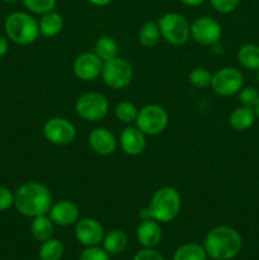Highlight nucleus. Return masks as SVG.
I'll return each instance as SVG.
<instances>
[{
    "label": "nucleus",
    "instance_id": "a211bd4d",
    "mask_svg": "<svg viewBox=\"0 0 259 260\" xmlns=\"http://www.w3.org/2000/svg\"><path fill=\"white\" fill-rule=\"evenodd\" d=\"M38 25H40L41 36L47 38L55 37L62 29L63 18L60 13L52 10V12L42 14V18L38 22Z\"/></svg>",
    "mask_w": 259,
    "mask_h": 260
},
{
    "label": "nucleus",
    "instance_id": "cd10ccee",
    "mask_svg": "<svg viewBox=\"0 0 259 260\" xmlns=\"http://www.w3.org/2000/svg\"><path fill=\"white\" fill-rule=\"evenodd\" d=\"M188 80L196 88L206 89L208 86H211V83H212V74L205 68H196L189 73Z\"/></svg>",
    "mask_w": 259,
    "mask_h": 260
},
{
    "label": "nucleus",
    "instance_id": "7ed1b4c3",
    "mask_svg": "<svg viewBox=\"0 0 259 260\" xmlns=\"http://www.w3.org/2000/svg\"><path fill=\"white\" fill-rule=\"evenodd\" d=\"M152 220L167 223L177 218L182 208V198L179 192L173 187L159 188L152 196L147 206Z\"/></svg>",
    "mask_w": 259,
    "mask_h": 260
},
{
    "label": "nucleus",
    "instance_id": "9b49d317",
    "mask_svg": "<svg viewBox=\"0 0 259 260\" xmlns=\"http://www.w3.org/2000/svg\"><path fill=\"white\" fill-rule=\"evenodd\" d=\"M190 36L200 45L212 46L220 41L222 36V27L213 18L201 17L197 18L190 25Z\"/></svg>",
    "mask_w": 259,
    "mask_h": 260
},
{
    "label": "nucleus",
    "instance_id": "0eeeda50",
    "mask_svg": "<svg viewBox=\"0 0 259 260\" xmlns=\"http://www.w3.org/2000/svg\"><path fill=\"white\" fill-rule=\"evenodd\" d=\"M136 127L145 135L155 136L164 131L169 124V114L164 107L159 104H149L139 111Z\"/></svg>",
    "mask_w": 259,
    "mask_h": 260
},
{
    "label": "nucleus",
    "instance_id": "393cba45",
    "mask_svg": "<svg viewBox=\"0 0 259 260\" xmlns=\"http://www.w3.org/2000/svg\"><path fill=\"white\" fill-rule=\"evenodd\" d=\"M63 255V245L60 240L48 239L40 248L41 260H61Z\"/></svg>",
    "mask_w": 259,
    "mask_h": 260
},
{
    "label": "nucleus",
    "instance_id": "f704fd0d",
    "mask_svg": "<svg viewBox=\"0 0 259 260\" xmlns=\"http://www.w3.org/2000/svg\"><path fill=\"white\" fill-rule=\"evenodd\" d=\"M8 50H9V43L4 37L0 36V57H3L8 52Z\"/></svg>",
    "mask_w": 259,
    "mask_h": 260
},
{
    "label": "nucleus",
    "instance_id": "423d86ee",
    "mask_svg": "<svg viewBox=\"0 0 259 260\" xmlns=\"http://www.w3.org/2000/svg\"><path fill=\"white\" fill-rule=\"evenodd\" d=\"M102 78L109 88L121 90L132 83L134 69L126 58L117 56L112 60L103 62Z\"/></svg>",
    "mask_w": 259,
    "mask_h": 260
},
{
    "label": "nucleus",
    "instance_id": "f3484780",
    "mask_svg": "<svg viewBox=\"0 0 259 260\" xmlns=\"http://www.w3.org/2000/svg\"><path fill=\"white\" fill-rule=\"evenodd\" d=\"M163 238V231L159 222L152 218L144 220L137 228V240L144 248H155Z\"/></svg>",
    "mask_w": 259,
    "mask_h": 260
},
{
    "label": "nucleus",
    "instance_id": "9d476101",
    "mask_svg": "<svg viewBox=\"0 0 259 260\" xmlns=\"http://www.w3.org/2000/svg\"><path fill=\"white\" fill-rule=\"evenodd\" d=\"M43 136L53 145H68L76 137L75 126L62 117H52L43 126Z\"/></svg>",
    "mask_w": 259,
    "mask_h": 260
},
{
    "label": "nucleus",
    "instance_id": "ea45409f",
    "mask_svg": "<svg viewBox=\"0 0 259 260\" xmlns=\"http://www.w3.org/2000/svg\"><path fill=\"white\" fill-rule=\"evenodd\" d=\"M256 80H258V83H259V69L256 70Z\"/></svg>",
    "mask_w": 259,
    "mask_h": 260
},
{
    "label": "nucleus",
    "instance_id": "5701e85b",
    "mask_svg": "<svg viewBox=\"0 0 259 260\" xmlns=\"http://www.w3.org/2000/svg\"><path fill=\"white\" fill-rule=\"evenodd\" d=\"M94 53L103 62H106V61H109L118 56V45H117L113 38L108 37V36H103L94 45Z\"/></svg>",
    "mask_w": 259,
    "mask_h": 260
},
{
    "label": "nucleus",
    "instance_id": "f8f14e48",
    "mask_svg": "<svg viewBox=\"0 0 259 260\" xmlns=\"http://www.w3.org/2000/svg\"><path fill=\"white\" fill-rule=\"evenodd\" d=\"M102 69H103V61L93 52L79 55L73 65L75 76L83 81L95 80L99 75H102Z\"/></svg>",
    "mask_w": 259,
    "mask_h": 260
},
{
    "label": "nucleus",
    "instance_id": "e433bc0d",
    "mask_svg": "<svg viewBox=\"0 0 259 260\" xmlns=\"http://www.w3.org/2000/svg\"><path fill=\"white\" fill-rule=\"evenodd\" d=\"M89 2L94 5H98V7H104V5H108L113 0H89Z\"/></svg>",
    "mask_w": 259,
    "mask_h": 260
},
{
    "label": "nucleus",
    "instance_id": "4be33fe9",
    "mask_svg": "<svg viewBox=\"0 0 259 260\" xmlns=\"http://www.w3.org/2000/svg\"><path fill=\"white\" fill-rule=\"evenodd\" d=\"M238 60L243 68L256 71L259 69V46L254 43L244 45L239 50Z\"/></svg>",
    "mask_w": 259,
    "mask_h": 260
},
{
    "label": "nucleus",
    "instance_id": "412c9836",
    "mask_svg": "<svg viewBox=\"0 0 259 260\" xmlns=\"http://www.w3.org/2000/svg\"><path fill=\"white\" fill-rule=\"evenodd\" d=\"M128 245V236L122 230H112L103 239L104 250L108 254H118L126 250Z\"/></svg>",
    "mask_w": 259,
    "mask_h": 260
},
{
    "label": "nucleus",
    "instance_id": "2f4dec72",
    "mask_svg": "<svg viewBox=\"0 0 259 260\" xmlns=\"http://www.w3.org/2000/svg\"><path fill=\"white\" fill-rule=\"evenodd\" d=\"M211 5L217 10L218 13L228 14V13L234 12L239 5V0H210Z\"/></svg>",
    "mask_w": 259,
    "mask_h": 260
},
{
    "label": "nucleus",
    "instance_id": "f257e3e1",
    "mask_svg": "<svg viewBox=\"0 0 259 260\" xmlns=\"http://www.w3.org/2000/svg\"><path fill=\"white\" fill-rule=\"evenodd\" d=\"M14 205L18 212L27 217L47 215L52 206V194L45 184L27 182L20 185L14 194Z\"/></svg>",
    "mask_w": 259,
    "mask_h": 260
},
{
    "label": "nucleus",
    "instance_id": "4c0bfd02",
    "mask_svg": "<svg viewBox=\"0 0 259 260\" xmlns=\"http://www.w3.org/2000/svg\"><path fill=\"white\" fill-rule=\"evenodd\" d=\"M254 111H255V116H256V118L259 119V102H258V104H256L255 108H254Z\"/></svg>",
    "mask_w": 259,
    "mask_h": 260
},
{
    "label": "nucleus",
    "instance_id": "20e7f679",
    "mask_svg": "<svg viewBox=\"0 0 259 260\" xmlns=\"http://www.w3.org/2000/svg\"><path fill=\"white\" fill-rule=\"evenodd\" d=\"M5 32L13 42L18 45H30L40 37V25L30 14L14 12L5 20Z\"/></svg>",
    "mask_w": 259,
    "mask_h": 260
},
{
    "label": "nucleus",
    "instance_id": "4468645a",
    "mask_svg": "<svg viewBox=\"0 0 259 260\" xmlns=\"http://www.w3.org/2000/svg\"><path fill=\"white\" fill-rule=\"evenodd\" d=\"M48 216L55 225L70 226L78 222L79 208L71 201L62 200L51 206Z\"/></svg>",
    "mask_w": 259,
    "mask_h": 260
},
{
    "label": "nucleus",
    "instance_id": "bb28decb",
    "mask_svg": "<svg viewBox=\"0 0 259 260\" xmlns=\"http://www.w3.org/2000/svg\"><path fill=\"white\" fill-rule=\"evenodd\" d=\"M114 114H116V118L119 122L130 124L136 122L139 109L131 102H121L119 104H117L116 109H114Z\"/></svg>",
    "mask_w": 259,
    "mask_h": 260
},
{
    "label": "nucleus",
    "instance_id": "473e14b6",
    "mask_svg": "<svg viewBox=\"0 0 259 260\" xmlns=\"http://www.w3.org/2000/svg\"><path fill=\"white\" fill-rule=\"evenodd\" d=\"M134 260H164V258L154 248H144L135 254Z\"/></svg>",
    "mask_w": 259,
    "mask_h": 260
},
{
    "label": "nucleus",
    "instance_id": "a878e982",
    "mask_svg": "<svg viewBox=\"0 0 259 260\" xmlns=\"http://www.w3.org/2000/svg\"><path fill=\"white\" fill-rule=\"evenodd\" d=\"M160 29L157 23L147 22L142 25L139 32V41L144 47H152L160 40Z\"/></svg>",
    "mask_w": 259,
    "mask_h": 260
},
{
    "label": "nucleus",
    "instance_id": "c756f323",
    "mask_svg": "<svg viewBox=\"0 0 259 260\" xmlns=\"http://www.w3.org/2000/svg\"><path fill=\"white\" fill-rule=\"evenodd\" d=\"M239 99H240L241 106L254 109L259 102V91L253 86L241 88L239 91Z\"/></svg>",
    "mask_w": 259,
    "mask_h": 260
},
{
    "label": "nucleus",
    "instance_id": "c85d7f7f",
    "mask_svg": "<svg viewBox=\"0 0 259 260\" xmlns=\"http://www.w3.org/2000/svg\"><path fill=\"white\" fill-rule=\"evenodd\" d=\"M24 7L35 14H45L52 12L56 7L57 0H22Z\"/></svg>",
    "mask_w": 259,
    "mask_h": 260
},
{
    "label": "nucleus",
    "instance_id": "72a5a7b5",
    "mask_svg": "<svg viewBox=\"0 0 259 260\" xmlns=\"http://www.w3.org/2000/svg\"><path fill=\"white\" fill-rule=\"evenodd\" d=\"M14 203V194L7 187H0V212L8 210Z\"/></svg>",
    "mask_w": 259,
    "mask_h": 260
},
{
    "label": "nucleus",
    "instance_id": "39448f33",
    "mask_svg": "<svg viewBox=\"0 0 259 260\" xmlns=\"http://www.w3.org/2000/svg\"><path fill=\"white\" fill-rule=\"evenodd\" d=\"M160 35L168 43L182 46L190 36V25L183 15L178 13H167L157 22Z\"/></svg>",
    "mask_w": 259,
    "mask_h": 260
},
{
    "label": "nucleus",
    "instance_id": "b1692460",
    "mask_svg": "<svg viewBox=\"0 0 259 260\" xmlns=\"http://www.w3.org/2000/svg\"><path fill=\"white\" fill-rule=\"evenodd\" d=\"M207 253L200 244L188 243L175 250L173 260H206Z\"/></svg>",
    "mask_w": 259,
    "mask_h": 260
},
{
    "label": "nucleus",
    "instance_id": "1a4fd4ad",
    "mask_svg": "<svg viewBox=\"0 0 259 260\" xmlns=\"http://www.w3.org/2000/svg\"><path fill=\"white\" fill-rule=\"evenodd\" d=\"M244 79L240 71L235 68H222L212 74L211 88L221 96H231L243 88Z\"/></svg>",
    "mask_w": 259,
    "mask_h": 260
},
{
    "label": "nucleus",
    "instance_id": "2eb2a0df",
    "mask_svg": "<svg viewBox=\"0 0 259 260\" xmlns=\"http://www.w3.org/2000/svg\"><path fill=\"white\" fill-rule=\"evenodd\" d=\"M89 145L95 154L108 156L117 149V139L108 128L99 127L89 135Z\"/></svg>",
    "mask_w": 259,
    "mask_h": 260
},
{
    "label": "nucleus",
    "instance_id": "6e6552de",
    "mask_svg": "<svg viewBox=\"0 0 259 260\" xmlns=\"http://www.w3.org/2000/svg\"><path fill=\"white\" fill-rule=\"evenodd\" d=\"M109 109L108 99L98 91H89L79 96L75 104V111L84 121L96 122L107 116Z\"/></svg>",
    "mask_w": 259,
    "mask_h": 260
},
{
    "label": "nucleus",
    "instance_id": "58836bf2",
    "mask_svg": "<svg viewBox=\"0 0 259 260\" xmlns=\"http://www.w3.org/2000/svg\"><path fill=\"white\" fill-rule=\"evenodd\" d=\"M4 2H7V3H17V2H19V0H4Z\"/></svg>",
    "mask_w": 259,
    "mask_h": 260
},
{
    "label": "nucleus",
    "instance_id": "ddd939ff",
    "mask_svg": "<svg viewBox=\"0 0 259 260\" xmlns=\"http://www.w3.org/2000/svg\"><path fill=\"white\" fill-rule=\"evenodd\" d=\"M75 238L84 246H96L104 239L101 222L94 218H81L75 223Z\"/></svg>",
    "mask_w": 259,
    "mask_h": 260
},
{
    "label": "nucleus",
    "instance_id": "aec40b11",
    "mask_svg": "<svg viewBox=\"0 0 259 260\" xmlns=\"http://www.w3.org/2000/svg\"><path fill=\"white\" fill-rule=\"evenodd\" d=\"M53 225L55 223L52 222L50 216H37V217L33 218L32 223H30V234H32V236L36 240L43 243V241L52 238L53 230H55Z\"/></svg>",
    "mask_w": 259,
    "mask_h": 260
},
{
    "label": "nucleus",
    "instance_id": "7c9ffc66",
    "mask_svg": "<svg viewBox=\"0 0 259 260\" xmlns=\"http://www.w3.org/2000/svg\"><path fill=\"white\" fill-rule=\"evenodd\" d=\"M79 260H109V255L104 249L98 246H88L80 254Z\"/></svg>",
    "mask_w": 259,
    "mask_h": 260
},
{
    "label": "nucleus",
    "instance_id": "dca6fc26",
    "mask_svg": "<svg viewBox=\"0 0 259 260\" xmlns=\"http://www.w3.org/2000/svg\"><path fill=\"white\" fill-rule=\"evenodd\" d=\"M119 146L124 154L136 156L140 155L146 147V137L137 127H126L119 136Z\"/></svg>",
    "mask_w": 259,
    "mask_h": 260
},
{
    "label": "nucleus",
    "instance_id": "6ab92c4d",
    "mask_svg": "<svg viewBox=\"0 0 259 260\" xmlns=\"http://www.w3.org/2000/svg\"><path fill=\"white\" fill-rule=\"evenodd\" d=\"M255 118V111L253 108L241 106L234 109L233 113L230 114V124L236 131H245L253 126Z\"/></svg>",
    "mask_w": 259,
    "mask_h": 260
},
{
    "label": "nucleus",
    "instance_id": "c9c22d12",
    "mask_svg": "<svg viewBox=\"0 0 259 260\" xmlns=\"http://www.w3.org/2000/svg\"><path fill=\"white\" fill-rule=\"evenodd\" d=\"M180 3H183L187 7H200L202 5L206 0H179Z\"/></svg>",
    "mask_w": 259,
    "mask_h": 260
},
{
    "label": "nucleus",
    "instance_id": "f03ea898",
    "mask_svg": "<svg viewBox=\"0 0 259 260\" xmlns=\"http://www.w3.org/2000/svg\"><path fill=\"white\" fill-rule=\"evenodd\" d=\"M243 240L235 229L230 226H217L205 238L203 248L207 256L213 260H231L241 251Z\"/></svg>",
    "mask_w": 259,
    "mask_h": 260
}]
</instances>
